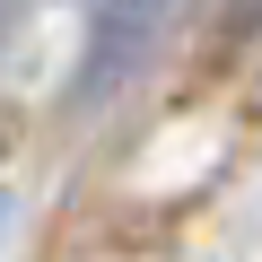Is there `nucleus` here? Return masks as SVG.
Masks as SVG:
<instances>
[{"label":"nucleus","mask_w":262,"mask_h":262,"mask_svg":"<svg viewBox=\"0 0 262 262\" xmlns=\"http://www.w3.org/2000/svg\"><path fill=\"white\" fill-rule=\"evenodd\" d=\"M253 27H262V0H227V27H219V35L236 44V35H253Z\"/></svg>","instance_id":"nucleus-2"},{"label":"nucleus","mask_w":262,"mask_h":262,"mask_svg":"<svg viewBox=\"0 0 262 262\" xmlns=\"http://www.w3.org/2000/svg\"><path fill=\"white\" fill-rule=\"evenodd\" d=\"M166 27H175V0H96V27H88V53H79L70 105H79V114L114 105L131 79H140V61L158 53Z\"/></svg>","instance_id":"nucleus-1"}]
</instances>
